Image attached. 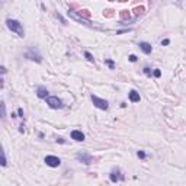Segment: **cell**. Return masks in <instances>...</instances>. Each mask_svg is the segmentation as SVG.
<instances>
[{
    "mask_svg": "<svg viewBox=\"0 0 186 186\" xmlns=\"http://www.w3.org/2000/svg\"><path fill=\"white\" fill-rule=\"evenodd\" d=\"M6 26H7V29L12 32H15L18 36H21V38H23L25 36V29H23V25L19 21H16V19H6Z\"/></svg>",
    "mask_w": 186,
    "mask_h": 186,
    "instance_id": "obj_1",
    "label": "cell"
},
{
    "mask_svg": "<svg viewBox=\"0 0 186 186\" xmlns=\"http://www.w3.org/2000/svg\"><path fill=\"white\" fill-rule=\"evenodd\" d=\"M25 58L31 60V61H36V63H42V55H41L40 49L36 47H29L28 51L25 53Z\"/></svg>",
    "mask_w": 186,
    "mask_h": 186,
    "instance_id": "obj_2",
    "label": "cell"
},
{
    "mask_svg": "<svg viewBox=\"0 0 186 186\" xmlns=\"http://www.w3.org/2000/svg\"><path fill=\"white\" fill-rule=\"evenodd\" d=\"M90 99H92L93 105L98 108V109H102V111H108V109H109V102H108L106 99L99 98V96H96V95H92Z\"/></svg>",
    "mask_w": 186,
    "mask_h": 186,
    "instance_id": "obj_3",
    "label": "cell"
},
{
    "mask_svg": "<svg viewBox=\"0 0 186 186\" xmlns=\"http://www.w3.org/2000/svg\"><path fill=\"white\" fill-rule=\"evenodd\" d=\"M47 100V105H48L51 109H61L64 105H63V100L58 96H48L45 99Z\"/></svg>",
    "mask_w": 186,
    "mask_h": 186,
    "instance_id": "obj_4",
    "label": "cell"
},
{
    "mask_svg": "<svg viewBox=\"0 0 186 186\" xmlns=\"http://www.w3.org/2000/svg\"><path fill=\"white\" fill-rule=\"evenodd\" d=\"M76 159L79 160L80 163H83L84 166H89V164H92V154L90 153H87V151H79L77 154H76Z\"/></svg>",
    "mask_w": 186,
    "mask_h": 186,
    "instance_id": "obj_5",
    "label": "cell"
},
{
    "mask_svg": "<svg viewBox=\"0 0 186 186\" xmlns=\"http://www.w3.org/2000/svg\"><path fill=\"white\" fill-rule=\"evenodd\" d=\"M67 13H68V16H70L71 19H74V21H77L79 23H83V25H86V26H89V28H93L92 22H89V21H87L86 18H81L80 15H77L76 12H73V10H68Z\"/></svg>",
    "mask_w": 186,
    "mask_h": 186,
    "instance_id": "obj_6",
    "label": "cell"
},
{
    "mask_svg": "<svg viewBox=\"0 0 186 186\" xmlns=\"http://www.w3.org/2000/svg\"><path fill=\"white\" fill-rule=\"evenodd\" d=\"M44 163L49 167H58L60 164H61V160L58 159L57 156H47L44 159Z\"/></svg>",
    "mask_w": 186,
    "mask_h": 186,
    "instance_id": "obj_7",
    "label": "cell"
},
{
    "mask_svg": "<svg viewBox=\"0 0 186 186\" xmlns=\"http://www.w3.org/2000/svg\"><path fill=\"white\" fill-rule=\"evenodd\" d=\"M109 179H111L112 183H116V182H121V180H124L125 176L122 174V173L116 169V170H112L111 173H109Z\"/></svg>",
    "mask_w": 186,
    "mask_h": 186,
    "instance_id": "obj_8",
    "label": "cell"
},
{
    "mask_svg": "<svg viewBox=\"0 0 186 186\" xmlns=\"http://www.w3.org/2000/svg\"><path fill=\"white\" fill-rule=\"evenodd\" d=\"M128 98H129V102H133V103H137L141 100V96H140V93H138L135 89H131V90H129Z\"/></svg>",
    "mask_w": 186,
    "mask_h": 186,
    "instance_id": "obj_9",
    "label": "cell"
},
{
    "mask_svg": "<svg viewBox=\"0 0 186 186\" xmlns=\"http://www.w3.org/2000/svg\"><path fill=\"white\" fill-rule=\"evenodd\" d=\"M138 47H140V49H141L144 54H151L153 53V47H151V44H148V42H146V41H141L140 44H138Z\"/></svg>",
    "mask_w": 186,
    "mask_h": 186,
    "instance_id": "obj_10",
    "label": "cell"
},
{
    "mask_svg": "<svg viewBox=\"0 0 186 186\" xmlns=\"http://www.w3.org/2000/svg\"><path fill=\"white\" fill-rule=\"evenodd\" d=\"M71 140H74V141H84V134L80 131V129H73L71 131Z\"/></svg>",
    "mask_w": 186,
    "mask_h": 186,
    "instance_id": "obj_11",
    "label": "cell"
},
{
    "mask_svg": "<svg viewBox=\"0 0 186 186\" xmlns=\"http://www.w3.org/2000/svg\"><path fill=\"white\" fill-rule=\"evenodd\" d=\"M48 89L45 87V86H40V87L36 89V96L40 99H47L48 98Z\"/></svg>",
    "mask_w": 186,
    "mask_h": 186,
    "instance_id": "obj_12",
    "label": "cell"
},
{
    "mask_svg": "<svg viewBox=\"0 0 186 186\" xmlns=\"http://www.w3.org/2000/svg\"><path fill=\"white\" fill-rule=\"evenodd\" d=\"M0 166L2 167H6L7 166V159H6L5 150H3V146L0 144Z\"/></svg>",
    "mask_w": 186,
    "mask_h": 186,
    "instance_id": "obj_13",
    "label": "cell"
},
{
    "mask_svg": "<svg viewBox=\"0 0 186 186\" xmlns=\"http://www.w3.org/2000/svg\"><path fill=\"white\" fill-rule=\"evenodd\" d=\"M0 119H6V103L0 100Z\"/></svg>",
    "mask_w": 186,
    "mask_h": 186,
    "instance_id": "obj_14",
    "label": "cell"
},
{
    "mask_svg": "<svg viewBox=\"0 0 186 186\" xmlns=\"http://www.w3.org/2000/svg\"><path fill=\"white\" fill-rule=\"evenodd\" d=\"M84 57H86V60H87V61L95 63V58H93V55L89 53V51H84Z\"/></svg>",
    "mask_w": 186,
    "mask_h": 186,
    "instance_id": "obj_15",
    "label": "cell"
},
{
    "mask_svg": "<svg viewBox=\"0 0 186 186\" xmlns=\"http://www.w3.org/2000/svg\"><path fill=\"white\" fill-rule=\"evenodd\" d=\"M105 63L109 66V68H111V70H114V68H115V63H114V60H109V58H108V60H105Z\"/></svg>",
    "mask_w": 186,
    "mask_h": 186,
    "instance_id": "obj_16",
    "label": "cell"
},
{
    "mask_svg": "<svg viewBox=\"0 0 186 186\" xmlns=\"http://www.w3.org/2000/svg\"><path fill=\"white\" fill-rule=\"evenodd\" d=\"M6 73H7V68H6L5 66H0V77H2V76H5ZM2 80V79H0Z\"/></svg>",
    "mask_w": 186,
    "mask_h": 186,
    "instance_id": "obj_17",
    "label": "cell"
},
{
    "mask_svg": "<svg viewBox=\"0 0 186 186\" xmlns=\"http://www.w3.org/2000/svg\"><path fill=\"white\" fill-rule=\"evenodd\" d=\"M153 76H154L156 79H159V77H161V71H160L159 68H156V70L153 71Z\"/></svg>",
    "mask_w": 186,
    "mask_h": 186,
    "instance_id": "obj_18",
    "label": "cell"
},
{
    "mask_svg": "<svg viewBox=\"0 0 186 186\" xmlns=\"http://www.w3.org/2000/svg\"><path fill=\"white\" fill-rule=\"evenodd\" d=\"M137 157H138V159H146V153H144L142 150L137 151Z\"/></svg>",
    "mask_w": 186,
    "mask_h": 186,
    "instance_id": "obj_19",
    "label": "cell"
},
{
    "mask_svg": "<svg viewBox=\"0 0 186 186\" xmlns=\"http://www.w3.org/2000/svg\"><path fill=\"white\" fill-rule=\"evenodd\" d=\"M142 71H144V74H146V76L151 77V70L148 68V67H144V68H142Z\"/></svg>",
    "mask_w": 186,
    "mask_h": 186,
    "instance_id": "obj_20",
    "label": "cell"
},
{
    "mask_svg": "<svg viewBox=\"0 0 186 186\" xmlns=\"http://www.w3.org/2000/svg\"><path fill=\"white\" fill-rule=\"evenodd\" d=\"M128 60H129V61H131V63H137V60H138V58H137V55H134V54H131V55H129V57H128Z\"/></svg>",
    "mask_w": 186,
    "mask_h": 186,
    "instance_id": "obj_21",
    "label": "cell"
},
{
    "mask_svg": "<svg viewBox=\"0 0 186 186\" xmlns=\"http://www.w3.org/2000/svg\"><path fill=\"white\" fill-rule=\"evenodd\" d=\"M18 115H19V118H23V109L22 108H19L18 109Z\"/></svg>",
    "mask_w": 186,
    "mask_h": 186,
    "instance_id": "obj_22",
    "label": "cell"
},
{
    "mask_svg": "<svg viewBox=\"0 0 186 186\" xmlns=\"http://www.w3.org/2000/svg\"><path fill=\"white\" fill-rule=\"evenodd\" d=\"M169 44H170V40H163L161 41V45H164V47H167Z\"/></svg>",
    "mask_w": 186,
    "mask_h": 186,
    "instance_id": "obj_23",
    "label": "cell"
},
{
    "mask_svg": "<svg viewBox=\"0 0 186 186\" xmlns=\"http://www.w3.org/2000/svg\"><path fill=\"white\" fill-rule=\"evenodd\" d=\"M55 141H57V142H60V144H64V142H66V141H64V138H61V137H60V138H57Z\"/></svg>",
    "mask_w": 186,
    "mask_h": 186,
    "instance_id": "obj_24",
    "label": "cell"
}]
</instances>
